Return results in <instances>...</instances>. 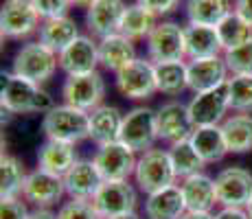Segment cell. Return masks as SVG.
I'll return each mask as SVG.
<instances>
[{
    "instance_id": "cell-15",
    "label": "cell",
    "mask_w": 252,
    "mask_h": 219,
    "mask_svg": "<svg viewBox=\"0 0 252 219\" xmlns=\"http://www.w3.org/2000/svg\"><path fill=\"white\" fill-rule=\"evenodd\" d=\"M156 127L158 140L167 145L191 138L193 129H195L191 123V116H189V108L180 101H167L156 110Z\"/></svg>"
},
{
    "instance_id": "cell-17",
    "label": "cell",
    "mask_w": 252,
    "mask_h": 219,
    "mask_svg": "<svg viewBox=\"0 0 252 219\" xmlns=\"http://www.w3.org/2000/svg\"><path fill=\"white\" fill-rule=\"evenodd\" d=\"M187 72H189V90H191L193 94H200V92L220 88L230 79V72L224 62V55L187 62Z\"/></svg>"
},
{
    "instance_id": "cell-44",
    "label": "cell",
    "mask_w": 252,
    "mask_h": 219,
    "mask_svg": "<svg viewBox=\"0 0 252 219\" xmlns=\"http://www.w3.org/2000/svg\"><path fill=\"white\" fill-rule=\"evenodd\" d=\"M180 219H215V217H213V213H191V211H187Z\"/></svg>"
},
{
    "instance_id": "cell-40",
    "label": "cell",
    "mask_w": 252,
    "mask_h": 219,
    "mask_svg": "<svg viewBox=\"0 0 252 219\" xmlns=\"http://www.w3.org/2000/svg\"><path fill=\"white\" fill-rule=\"evenodd\" d=\"M140 7L149 9L154 16L162 18L167 13H173L178 7H180V0H136Z\"/></svg>"
},
{
    "instance_id": "cell-12",
    "label": "cell",
    "mask_w": 252,
    "mask_h": 219,
    "mask_svg": "<svg viewBox=\"0 0 252 219\" xmlns=\"http://www.w3.org/2000/svg\"><path fill=\"white\" fill-rule=\"evenodd\" d=\"M92 206L103 219L123 215V213H134L138 206V193L129 180L123 182H103L96 195L92 197Z\"/></svg>"
},
{
    "instance_id": "cell-26",
    "label": "cell",
    "mask_w": 252,
    "mask_h": 219,
    "mask_svg": "<svg viewBox=\"0 0 252 219\" xmlns=\"http://www.w3.org/2000/svg\"><path fill=\"white\" fill-rule=\"evenodd\" d=\"M79 27L70 16L64 18H53V20H42L40 31H37V40L51 51L60 55L64 48H68L72 42L79 37Z\"/></svg>"
},
{
    "instance_id": "cell-11",
    "label": "cell",
    "mask_w": 252,
    "mask_h": 219,
    "mask_svg": "<svg viewBox=\"0 0 252 219\" xmlns=\"http://www.w3.org/2000/svg\"><path fill=\"white\" fill-rule=\"evenodd\" d=\"M189 116L193 127H206V125H221L226 121V114L230 112V94L228 81L220 88L200 92L187 103Z\"/></svg>"
},
{
    "instance_id": "cell-19",
    "label": "cell",
    "mask_w": 252,
    "mask_h": 219,
    "mask_svg": "<svg viewBox=\"0 0 252 219\" xmlns=\"http://www.w3.org/2000/svg\"><path fill=\"white\" fill-rule=\"evenodd\" d=\"M105 180L101 178L99 169L92 160H77V164L64 175L66 195L70 199H81V202H92L96 191L101 188Z\"/></svg>"
},
{
    "instance_id": "cell-42",
    "label": "cell",
    "mask_w": 252,
    "mask_h": 219,
    "mask_svg": "<svg viewBox=\"0 0 252 219\" xmlns=\"http://www.w3.org/2000/svg\"><path fill=\"white\" fill-rule=\"evenodd\" d=\"M232 11L239 13L252 27V0H232Z\"/></svg>"
},
{
    "instance_id": "cell-14",
    "label": "cell",
    "mask_w": 252,
    "mask_h": 219,
    "mask_svg": "<svg viewBox=\"0 0 252 219\" xmlns=\"http://www.w3.org/2000/svg\"><path fill=\"white\" fill-rule=\"evenodd\" d=\"M66 195L64 178L53 175L44 169H35L27 175V182L22 188V197L27 204H33L35 208H53L62 202Z\"/></svg>"
},
{
    "instance_id": "cell-47",
    "label": "cell",
    "mask_w": 252,
    "mask_h": 219,
    "mask_svg": "<svg viewBox=\"0 0 252 219\" xmlns=\"http://www.w3.org/2000/svg\"><path fill=\"white\" fill-rule=\"evenodd\" d=\"M246 211H248V215L252 219V197H250V202H248V206H246Z\"/></svg>"
},
{
    "instance_id": "cell-34",
    "label": "cell",
    "mask_w": 252,
    "mask_h": 219,
    "mask_svg": "<svg viewBox=\"0 0 252 219\" xmlns=\"http://www.w3.org/2000/svg\"><path fill=\"white\" fill-rule=\"evenodd\" d=\"M215 29H217V35H220L224 53L232 51V48H237V46H241V44L252 40V27L235 11H230Z\"/></svg>"
},
{
    "instance_id": "cell-23",
    "label": "cell",
    "mask_w": 252,
    "mask_h": 219,
    "mask_svg": "<svg viewBox=\"0 0 252 219\" xmlns=\"http://www.w3.org/2000/svg\"><path fill=\"white\" fill-rule=\"evenodd\" d=\"M187 213L180 184L156 191L145 199V217L147 219H180Z\"/></svg>"
},
{
    "instance_id": "cell-32",
    "label": "cell",
    "mask_w": 252,
    "mask_h": 219,
    "mask_svg": "<svg viewBox=\"0 0 252 219\" xmlns=\"http://www.w3.org/2000/svg\"><path fill=\"white\" fill-rule=\"evenodd\" d=\"M27 175L29 173L24 171V164L16 156L2 154V158H0V199L22 197Z\"/></svg>"
},
{
    "instance_id": "cell-10",
    "label": "cell",
    "mask_w": 252,
    "mask_h": 219,
    "mask_svg": "<svg viewBox=\"0 0 252 219\" xmlns=\"http://www.w3.org/2000/svg\"><path fill=\"white\" fill-rule=\"evenodd\" d=\"M116 90L132 101H145L152 99L158 92L156 88V68H154L152 60H136L123 70L116 72Z\"/></svg>"
},
{
    "instance_id": "cell-36",
    "label": "cell",
    "mask_w": 252,
    "mask_h": 219,
    "mask_svg": "<svg viewBox=\"0 0 252 219\" xmlns=\"http://www.w3.org/2000/svg\"><path fill=\"white\" fill-rule=\"evenodd\" d=\"M230 75H252V40L224 53Z\"/></svg>"
},
{
    "instance_id": "cell-29",
    "label": "cell",
    "mask_w": 252,
    "mask_h": 219,
    "mask_svg": "<svg viewBox=\"0 0 252 219\" xmlns=\"http://www.w3.org/2000/svg\"><path fill=\"white\" fill-rule=\"evenodd\" d=\"M156 24H158V16H154L149 9L134 2V4H127V9H125L119 33L129 37L132 42H140V40H147Z\"/></svg>"
},
{
    "instance_id": "cell-8",
    "label": "cell",
    "mask_w": 252,
    "mask_h": 219,
    "mask_svg": "<svg viewBox=\"0 0 252 219\" xmlns=\"http://www.w3.org/2000/svg\"><path fill=\"white\" fill-rule=\"evenodd\" d=\"M92 162L96 164V169H99L101 178L105 182H123V180L134 178L138 156L127 145L116 140V143L101 145L92 156Z\"/></svg>"
},
{
    "instance_id": "cell-43",
    "label": "cell",
    "mask_w": 252,
    "mask_h": 219,
    "mask_svg": "<svg viewBox=\"0 0 252 219\" xmlns=\"http://www.w3.org/2000/svg\"><path fill=\"white\" fill-rule=\"evenodd\" d=\"M29 219H57V213H53L51 208H35L31 211Z\"/></svg>"
},
{
    "instance_id": "cell-7",
    "label": "cell",
    "mask_w": 252,
    "mask_h": 219,
    "mask_svg": "<svg viewBox=\"0 0 252 219\" xmlns=\"http://www.w3.org/2000/svg\"><path fill=\"white\" fill-rule=\"evenodd\" d=\"M62 99H64L66 105H72V108L90 114L92 110L103 105L105 99L103 75L99 70H94L88 72V75L66 77L64 86H62Z\"/></svg>"
},
{
    "instance_id": "cell-35",
    "label": "cell",
    "mask_w": 252,
    "mask_h": 219,
    "mask_svg": "<svg viewBox=\"0 0 252 219\" xmlns=\"http://www.w3.org/2000/svg\"><path fill=\"white\" fill-rule=\"evenodd\" d=\"M230 112L252 114V75H230L228 79Z\"/></svg>"
},
{
    "instance_id": "cell-41",
    "label": "cell",
    "mask_w": 252,
    "mask_h": 219,
    "mask_svg": "<svg viewBox=\"0 0 252 219\" xmlns=\"http://www.w3.org/2000/svg\"><path fill=\"white\" fill-rule=\"evenodd\" d=\"M213 217L215 219H250L246 208H232V206H221Z\"/></svg>"
},
{
    "instance_id": "cell-39",
    "label": "cell",
    "mask_w": 252,
    "mask_h": 219,
    "mask_svg": "<svg viewBox=\"0 0 252 219\" xmlns=\"http://www.w3.org/2000/svg\"><path fill=\"white\" fill-rule=\"evenodd\" d=\"M31 211L27 208L24 197L0 199V219H29Z\"/></svg>"
},
{
    "instance_id": "cell-33",
    "label": "cell",
    "mask_w": 252,
    "mask_h": 219,
    "mask_svg": "<svg viewBox=\"0 0 252 219\" xmlns=\"http://www.w3.org/2000/svg\"><path fill=\"white\" fill-rule=\"evenodd\" d=\"M169 156H171L173 169H176V175L180 180L189 178V175L202 173L206 167V162L200 158V154L195 152V147L191 145V140L184 138L180 143L169 145Z\"/></svg>"
},
{
    "instance_id": "cell-37",
    "label": "cell",
    "mask_w": 252,
    "mask_h": 219,
    "mask_svg": "<svg viewBox=\"0 0 252 219\" xmlns=\"http://www.w3.org/2000/svg\"><path fill=\"white\" fill-rule=\"evenodd\" d=\"M57 219H103L94 211L92 202H81V199H70L64 202L57 211Z\"/></svg>"
},
{
    "instance_id": "cell-18",
    "label": "cell",
    "mask_w": 252,
    "mask_h": 219,
    "mask_svg": "<svg viewBox=\"0 0 252 219\" xmlns=\"http://www.w3.org/2000/svg\"><path fill=\"white\" fill-rule=\"evenodd\" d=\"M127 4L123 0H96L90 9H86V24L92 37H103L119 33L123 13Z\"/></svg>"
},
{
    "instance_id": "cell-3",
    "label": "cell",
    "mask_w": 252,
    "mask_h": 219,
    "mask_svg": "<svg viewBox=\"0 0 252 219\" xmlns=\"http://www.w3.org/2000/svg\"><path fill=\"white\" fill-rule=\"evenodd\" d=\"M60 68V55L44 46L40 40L22 44V48L13 55L11 72L33 84H46Z\"/></svg>"
},
{
    "instance_id": "cell-28",
    "label": "cell",
    "mask_w": 252,
    "mask_h": 219,
    "mask_svg": "<svg viewBox=\"0 0 252 219\" xmlns=\"http://www.w3.org/2000/svg\"><path fill=\"white\" fill-rule=\"evenodd\" d=\"M228 154L252 152V114H232L221 123Z\"/></svg>"
},
{
    "instance_id": "cell-25",
    "label": "cell",
    "mask_w": 252,
    "mask_h": 219,
    "mask_svg": "<svg viewBox=\"0 0 252 219\" xmlns=\"http://www.w3.org/2000/svg\"><path fill=\"white\" fill-rule=\"evenodd\" d=\"M77 152L75 145H66V143H57V140H44L42 147L37 149V169H44V171L60 175L64 178L77 164Z\"/></svg>"
},
{
    "instance_id": "cell-4",
    "label": "cell",
    "mask_w": 252,
    "mask_h": 219,
    "mask_svg": "<svg viewBox=\"0 0 252 219\" xmlns=\"http://www.w3.org/2000/svg\"><path fill=\"white\" fill-rule=\"evenodd\" d=\"M178 182L176 169H173L169 149H149L138 156L136 171H134V184L145 195H152Z\"/></svg>"
},
{
    "instance_id": "cell-46",
    "label": "cell",
    "mask_w": 252,
    "mask_h": 219,
    "mask_svg": "<svg viewBox=\"0 0 252 219\" xmlns=\"http://www.w3.org/2000/svg\"><path fill=\"white\" fill-rule=\"evenodd\" d=\"M110 219H140L138 217V213L134 211V213H123V215H116V217H110Z\"/></svg>"
},
{
    "instance_id": "cell-45",
    "label": "cell",
    "mask_w": 252,
    "mask_h": 219,
    "mask_svg": "<svg viewBox=\"0 0 252 219\" xmlns=\"http://www.w3.org/2000/svg\"><path fill=\"white\" fill-rule=\"evenodd\" d=\"M72 7H79V9H90L92 4L96 2V0H70Z\"/></svg>"
},
{
    "instance_id": "cell-21",
    "label": "cell",
    "mask_w": 252,
    "mask_h": 219,
    "mask_svg": "<svg viewBox=\"0 0 252 219\" xmlns=\"http://www.w3.org/2000/svg\"><path fill=\"white\" fill-rule=\"evenodd\" d=\"M184 46H187V62L224 55L217 29L208 27V24L189 22L184 27Z\"/></svg>"
},
{
    "instance_id": "cell-6",
    "label": "cell",
    "mask_w": 252,
    "mask_h": 219,
    "mask_svg": "<svg viewBox=\"0 0 252 219\" xmlns=\"http://www.w3.org/2000/svg\"><path fill=\"white\" fill-rule=\"evenodd\" d=\"M147 44V60L154 64L162 62H184L187 60V46H184V27L171 20H162L154 27Z\"/></svg>"
},
{
    "instance_id": "cell-1",
    "label": "cell",
    "mask_w": 252,
    "mask_h": 219,
    "mask_svg": "<svg viewBox=\"0 0 252 219\" xmlns=\"http://www.w3.org/2000/svg\"><path fill=\"white\" fill-rule=\"evenodd\" d=\"M0 105L11 114H46L57 103L40 84L7 72L0 90Z\"/></svg>"
},
{
    "instance_id": "cell-13",
    "label": "cell",
    "mask_w": 252,
    "mask_h": 219,
    "mask_svg": "<svg viewBox=\"0 0 252 219\" xmlns=\"http://www.w3.org/2000/svg\"><path fill=\"white\" fill-rule=\"evenodd\" d=\"M220 206L246 208L252 197V173L241 167H226L215 175Z\"/></svg>"
},
{
    "instance_id": "cell-24",
    "label": "cell",
    "mask_w": 252,
    "mask_h": 219,
    "mask_svg": "<svg viewBox=\"0 0 252 219\" xmlns=\"http://www.w3.org/2000/svg\"><path fill=\"white\" fill-rule=\"evenodd\" d=\"M123 112L114 105H99L90 112V140L101 147V145L116 143L121 136V125H123Z\"/></svg>"
},
{
    "instance_id": "cell-9",
    "label": "cell",
    "mask_w": 252,
    "mask_h": 219,
    "mask_svg": "<svg viewBox=\"0 0 252 219\" xmlns=\"http://www.w3.org/2000/svg\"><path fill=\"white\" fill-rule=\"evenodd\" d=\"M42 18L31 0H4L0 9V35L4 40H27L40 31Z\"/></svg>"
},
{
    "instance_id": "cell-5",
    "label": "cell",
    "mask_w": 252,
    "mask_h": 219,
    "mask_svg": "<svg viewBox=\"0 0 252 219\" xmlns=\"http://www.w3.org/2000/svg\"><path fill=\"white\" fill-rule=\"evenodd\" d=\"M119 140L134 149L136 154H145L154 149L158 140V127H156V110L138 105V108L129 110L123 116V125H121Z\"/></svg>"
},
{
    "instance_id": "cell-38",
    "label": "cell",
    "mask_w": 252,
    "mask_h": 219,
    "mask_svg": "<svg viewBox=\"0 0 252 219\" xmlns=\"http://www.w3.org/2000/svg\"><path fill=\"white\" fill-rule=\"evenodd\" d=\"M31 4L40 13L42 20L64 18V16H68V9L72 7L70 0H31Z\"/></svg>"
},
{
    "instance_id": "cell-2",
    "label": "cell",
    "mask_w": 252,
    "mask_h": 219,
    "mask_svg": "<svg viewBox=\"0 0 252 219\" xmlns=\"http://www.w3.org/2000/svg\"><path fill=\"white\" fill-rule=\"evenodd\" d=\"M42 131L48 140L79 145L90 138V114L72 105H55L42 119Z\"/></svg>"
},
{
    "instance_id": "cell-30",
    "label": "cell",
    "mask_w": 252,
    "mask_h": 219,
    "mask_svg": "<svg viewBox=\"0 0 252 219\" xmlns=\"http://www.w3.org/2000/svg\"><path fill=\"white\" fill-rule=\"evenodd\" d=\"M154 68H156V88L160 94L180 96L184 90H189L187 60L184 62H162V64H154Z\"/></svg>"
},
{
    "instance_id": "cell-16",
    "label": "cell",
    "mask_w": 252,
    "mask_h": 219,
    "mask_svg": "<svg viewBox=\"0 0 252 219\" xmlns=\"http://www.w3.org/2000/svg\"><path fill=\"white\" fill-rule=\"evenodd\" d=\"M99 64V42L90 35H79L68 48L60 53V70L66 72V77L88 75L94 72Z\"/></svg>"
},
{
    "instance_id": "cell-31",
    "label": "cell",
    "mask_w": 252,
    "mask_h": 219,
    "mask_svg": "<svg viewBox=\"0 0 252 219\" xmlns=\"http://www.w3.org/2000/svg\"><path fill=\"white\" fill-rule=\"evenodd\" d=\"M187 20L217 27L232 11L230 0H187Z\"/></svg>"
},
{
    "instance_id": "cell-22",
    "label": "cell",
    "mask_w": 252,
    "mask_h": 219,
    "mask_svg": "<svg viewBox=\"0 0 252 219\" xmlns=\"http://www.w3.org/2000/svg\"><path fill=\"white\" fill-rule=\"evenodd\" d=\"M136 60V46L129 37L112 33V35L99 40V64L110 72H119Z\"/></svg>"
},
{
    "instance_id": "cell-27",
    "label": "cell",
    "mask_w": 252,
    "mask_h": 219,
    "mask_svg": "<svg viewBox=\"0 0 252 219\" xmlns=\"http://www.w3.org/2000/svg\"><path fill=\"white\" fill-rule=\"evenodd\" d=\"M191 145L195 147V152L200 154V158L206 164H215L228 156V147L224 140V131L221 125H206V127H195L191 134Z\"/></svg>"
},
{
    "instance_id": "cell-20",
    "label": "cell",
    "mask_w": 252,
    "mask_h": 219,
    "mask_svg": "<svg viewBox=\"0 0 252 219\" xmlns=\"http://www.w3.org/2000/svg\"><path fill=\"white\" fill-rule=\"evenodd\" d=\"M180 188L187 211L191 213H213L215 204H220L215 191V178L206 175L204 171L184 178L180 182Z\"/></svg>"
}]
</instances>
